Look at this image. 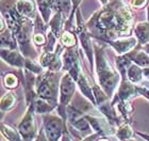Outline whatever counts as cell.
Returning a JSON list of instances; mask_svg holds the SVG:
<instances>
[{"label":"cell","instance_id":"obj_1","mask_svg":"<svg viewBox=\"0 0 149 141\" xmlns=\"http://www.w3.org/2000/svg\"><path fill=\"white\" fill-rule=\"evenodd\" d=\"M133 19V14L124 0H110L86 22V28L95 36L109 42L130 36Z\"/></svg>","mask_w":149,"mask_h":141},{"label":"cell","instance_id":"obj_2","mask_svg":"<svg viewBox=\"0 0 149 141\" xmlns=\"http://www.w3.org/2000/svg\"><path fill=\"white\" fill-rule=\"evenodd\" d=\"M95 51V63L98 81L101 88L109 96H111L119 82V73L116 72L107 59L102 48H99L97 44L94 45Z\"/></svg>","mask_w":149,"mask_h":141},{"label":"cell","instance_id":"obj_3","mask_svg":"<svg viewBox=\"0 0 149 141\" xmlns=\"http://www.w3.org/2000/svg\"><path fill=\"white\" fill-rule=\"evenodd\" d=\"M35 90L37 96L58 107V92H60V85L54 73L48 71L40 74L35 81Z\"/></svg>","mask_w":149,"mask_h":141},{"label":"cell","instance_id":"obj_4","mask_svg":"<svg viewBox=\"0 0 149 141\" xmlns=\"http://www.w3.org/2000/svg\"><path fill=\"white\" fill-rule=\"evenodd\" d=\"M66 128V121L61 116H44V132L49 141H58L62 138Z\"/></svg>","mask_w":149,"mask_h":141},{"label":"cell","instance_id":"obj_5","mask_svg":"<svg viewBox=\"0 0 149 141\" xmlns=\"http://www.w3.org/2000/svg\"><path fill=\"white\" fill-rule=\"evenodd\" d=\"M34 106L33 103L28 106L27 112L22 120L18 123L17 129L24 141H32L36 137V125L34 121Z\"/></svg>","mask_w":149,"mask_h":141},{"label":"cell","instance_id":"obj_6","mask_svg":"<svg viewBox=\"0 0 149 141\" xmlns=\"http://www.w3.org/2000/svg\"><path fill=\"white\" fill-rule=\"evenodd\" d=\"M62 62L63 69L67 71L69 75L77 81L81 74L80 61L78 58L77 46L66 48L62 53Z\"/></svg>","mask_w":149,"mask_h":141},{"label":"cell","instance_id":"obj_7","mask_svg":"<svg viewBox=\"0 0 149 141\" xmlns=\"http://www.w3.org/2000/svg\"><path fill=\"white\" fill-rule=\"evenodd\" d=\"M76 83L77 81L68 73H66L62 76L61 81H60V104L58 108H62V109L67 108L69 102L76 91Z\"/></svg>","mask_w":149,"mask_h":141},{"label":"cell","instance_id":"obj_8","mask_svg":"<svg viewBox=\"0 0 149 141\" xmlns=\"http://www.w3.org/2000/svg\"><path fill=\"white\" fill-rule=\"evenodd\" d=\"M62 51L63 47L61 45H56L54 53H47L44 51L40 57V64L43 69H48V71L56 72L63 67L62 62Z\"/></svg>","mask_w":149,"mask_h":141},{"label":"cell","instance_id":"obj_9","mask_svg":"<svg viewBox=\"0 0 149 141\" xmlns=\"http://www.w3.org/2000/svg\"><path fill=\"white\" fill-rule=\"evenodd\" d=\"M108 43H110L113 48L115 49V51L120 56V55H126V53L132 51V49H134L136 47V44H139L137 39L135 36H125V38L116 39L113 41H109Z\"/></svg>","mask_w":149,"mask_h":141},{"label":"cell","instance_id":"obj_10","mask_svg":"<svg viewBox=\"0 0 149 141\" xmlns=\"http://www.w3.org/2000/svg\"><path fill=\"white\" fill-rule=\"evenodd\" d=\"M1 58L4 62L13 67H17L22 69L25 67L26 59L22 53L15 49H8V48H1Z\"/></svg>","mask_w":149,"mask_h":141},{"label":"cell","instance_id":"obj_11","mask_svg":"<svg viewBox=\"0 0 149 141\" xmlns=\"http://www.w3.org/2000/svg\"><path fill=\"white\" fill-rule=\"evenodd\" d=\"M137 95H140L139 90H137V86H135V83L131 82L128 79H124L121 81L114 98L120 100H130L132 97L137 96Z\"/></svg>","mask_w":149,"mask_h":141},{"label":"cell","instance_id":"obj_12","mask_svg":"<svg viewBox=\"0 0 149 141\" xmlns=\"http://www.w3.org/2000/svg\"><path fill=\"white\" fill-rule=\"evenodd\" d=\"M15 6L20 15L25 16L31 20L36 18V6L33 0H17Z\"/></svg>","mask_w":149,"mask_h":141},{"label":"cell","instance_id":"obj_13","mask_svg":"<svg viewBox=\"0 0 149 141\" xmlns=\"http://www.w3.org/2000/svg\"><path fill=\"white\" fill-rule=\"evenodd\" d=\"M87 121L90 122L92 128L96 133L100 134V135H104V134H112V124L104 119H100L97 116H85Z\"/></svg>","mask_w":149,"mask_h":141},{"label":"cell","instance_id":"obj_14","mask_svg":"<svg viewBox=\"0 0 149 141\" xmlns=\"http://www.w3.org/2000/svg\"><path fill=\"white\" fill-rule=\"evenodd\" d=\"M77 83H78V87L80 88L81 93L83 94L84 96L90 100L91 103H92V105L96 106L97 103H96V100H95V96H94L93 87H91V83H90V81H88V79H87L82 73L80 74L79 78H78Z\"/></svg>","mask_w":149,"mask_h":141},{"label":"cell","instance_id":"obj_15","mask_svg":"<svg viewBox=\"0 0 149 141\" xmlns=\"http://www.w3.org/2000/svg\"><path fill=\"white\" fill-rule=\"evenodd\" d=\"M134 35L140 45H145L149 42V22H137L133 29Z\"/></svg>","mask_w":149,"mask_h":141},{"label":"cell","instance_id":"obj_16","mask_svg":"<svg viewBox=\"0 0 149 141\" xmlns=\"http://www.w3.org/2000/svg\"><path fill=\"white\" fill-rule=\"evenodd\" d=\"M36 4L44 22L48 24L51 19V13L54 11V0H36Z\"/></svg>","mask_w":149,"mask_h":141},{"label":"cell","instance_id":"obj_17","mask_svg":"<svg viewBox=\"0 0 149 141\" xmlns=\"http://www.w3.org/2000/svg\"><path fill=\"white\" fill-rule=\"evenodd\" d=\"M64 22H66V20L64 18V16L60 12L54 13V15L51 17V19L48 22V26L50 27V31H52V33L58 39L62 34V27Z\"/></svg>","mask_w":149,"mask_h":141},{"label":"cell","instance_id":"obj_18","mask_svg":"<svg viewBox=\"0 0 149 141\" xmlns=\"http://www.w3.org/2000/svg\"><path fill=\"white\" fill-rule=\"evenodd\" d=\"M0 39H1V47L2 48H8V49H16L17 48V44H18L17 40L10 28H6V30L1 31Z\"/></svg>","mask_w":149,"mask_h":141},{"label":"cell","instance_id":"obj_19","mask_svg":"<svg viewBox=\"0 0 149 141\" xmlns=\"http://www.w3.org/2000/svg\"><path fill=\"white\" fill-rule=\"evenodd\" d=\"M116 67H117V72L119 73L124 79H127V71L130 67V65L132 64V60H131L129 53L126 55H120L119 57H117L116 59Z\"/></svg>","mask_w":149,"mask_h":141},{"label":"cell","instance_id":"obj_20","mask_svg":"<svg viewBox=\"0 0 149 141\" xmlns=\"http://www.w3.org/2000/svg\"><path fill=\"white\" fill-rule=\"evenodd\" d=\"M54 11L60 12L67 20L72 12V0H54Z\"/></svg>","mask_w":149,"mask_h":141},{"label":"cell","instance_id":"obj_21","mask_svg":"<svg viewBox=\"0 0 149 141\" xmlns=\"http://www.w3.org/2000/svg\"><path fill=\"white\" fill-rule=\"evenodd\" d=\"M129 56L134 64L141 66V67H149V55L145 51H141V50H133L130 51Z\"/></svg>","mask_w":149,"mask_h":141},{"label":"cell","instance_id":"obj_22","mask_svg":"<svg viewBox=\"0 0 149 141\" xmlns=\"http://www.w3.org/2000/svg\"><path fill=\"white\" fill-rule=\"evenodd\" d=\"M1 133L8 141H24L18 129H15L9 124H6V123L1 124Z\"/></svg>","mask_w":149,"mask_h":141},{"label":"cell","instance_id":"obj_23","mask_svg":"<svg viewBox=\"0 0 149 141\" xmlns=\"http://www.w3.org/2000/svg\"><path fill=\"white\" fill-rule=\"evenodd\" d=\"M143 77H144L143 69H142L141 66L132 63L130 65V67H129L127 71L128 80H130V81L133 82V83H139V82L142 81Z\"/></svg>","mask_w":149,"mask_h":141},{"label":"cell","instance_id":"obj_24","mask_svg":"<svg viewBox=\"0 0 149 141\" xmlns=\"http://www.w3.org/2000/svg\"><path fill=\"white\" fill-rule=\"evenodd\" d=\"M33 106H34L35 113H49L56 108V106H53L52 104H50L49 102L40 97H37L33 102Z\"/></svg>","mask_w":149,"mask_h":141},{"label":"cell","instance_id":"obj_25","mask_svg":"<svg viewBox=\"0 0 149 141\" xmlns=\"http://www.w3.org/2000/svg\"><path fill=\"white\" fill-rule=\"evenodd\" d=\"M16 104V97L14 93L12 92H8L1 97V111L6 112L15 106Z\"/></svg>","mask_w":149,"mask_h":141},{"label":"cell","instance_id":"obj_26","mask_svg":"<svg viewBox=\"0 0 149 141\" xmlns=\"http://www.w3.org/2000/svg\"><path fill=\"white\" fill-rule=\"evenodd\" d=\"M60 42L66 48L77 46V39L70 30H65L64 32H62V34L60 36Z\"/></svg>","mask_w":149,"mask_h":141},{"label":"cell","instance_id":"obj_27","mask_svg":"<svg viewBox=\"0 0 149 141\" xmlns=\"http://www.w3.org/2000/svg\"><path fill=\"white\" fill-rule=\"evenodd\" d=\"M134 132L133 129L131 128L130 125L127 124V123H124V124H121L118 129L116 130V137L120 141L123 140H127V139H131L132 138V136H133Z\"/></svg>","mask_w":149,"mask_h":141},{"label":"cell","instance_id":"obj_28","mask_svg":"<svg viewBox=\"0 0 149 141\" xmlns=\"http://www.w3.org/2000/svg\"><path fill=\"white\" fill-rule=\"evenodd\" d=\"M2 80H3L4 86H6V88H8V89H15L18 87L19 78L12 72L6 73V75L3 76Z\"/></svg>","mask_w":149,"mask_h":141},{"label":"cell","instance_id":"obj_29","mask_svg":"<svg viewBox=\"0 0 149 141\" xmlns=\"http://www.w3.org/2000/svg\"><path fill=\"white\" fill-rule=\"evenodd\" d=\"M25 69H29L30 72L34 73L36 75H40L42 72H43V66L40 65V62L36 63L34 60H32L31 58H27V59H26Z\"/></svg>","mask_w":149,"mask_h":141},{"label":"cell","instance_id":"obj_30","mask_svg":"<svg viewBox=\"0 0 149 141\" xmlns=\"http://www.w3.org/2000/svg\"><path fill=\"white\" fill-rule=\"evenodd\" d=\"M32 41L36 46H46L47 41L48 39L45 36V32H37L34 31L33 33V38H32Z\"/></svg>","mask_w":149,"mask_h":141},{"label":"cell","instance_id":"obj_31","mask_svg":"<svg viewBox=\"0 0 149 141\" xmlns=\"http://www.w3.org/2000/svg\"><path fill=\"white\" fill-rule=\"evenodd\" d=\"M81 1H82V0H72V15H70V17H69V18L67 19V20H66V22H65V29H66V30H69V27H70L72 20H74V12H77L78 6H79V4H80Z\"/></svg>","mask_w":149,"mask_h":141},{"label":"cell","instance_id":"obj_32","mask_svg":"<svg viewBox=\"0 0 149 141\" xmlns=\"http://www.w3.org/2000/svg\"><path fill=\"white\" fill-rule=\"evenodd\" d=\"M149 0H132L131 1V6L134 9H142L144 6L148 4Z\"/></svg>","mask_w":149,"mask_h":141},{"label":"cell","instance_id":"obj_33","mask_svg":"<svg viewBox=\"0 0 149 141\" xmlns=\"http://www.w3.org/2000/svg\"><path fill=\"white\" fill-rule=\"evenodd\" d=\"M61 141H76V140H74V135L69 132V129H67V127H66L65 130H64V133H63L62 140H61Z\"/></svg>","mask_w":149,"mask_h":141},{"label":"cell","instance_id":"obj_34","mask_svg":"<svg viewBox=\"0 0 149 141\" xmlns=\"http://www.w3.org/2000/svg\"><path fill=\"white\" fill-rule=\"evenodd\" d=\"M34 141H49L48 138L46 137V134L44 132V129H40V132H38V134H37L36 138L34 139Z\"/></svg>","mask_w":149,"mask_h":141},{"label":"cell","instance_id":"obj_35","mask_svg":"<svg viewBox=\"0 0 149 141\" xmlns=\"http://www.w3.org/2000/svg\"><path fill=\"white\" fill-rule=\"evenodd\" d=\"M100 136H101V135H100V134H98V133H95V134H93V135L91 134V135H88L87 137H85V138H84L82 141H96L97 139L99 138Z\"/></svg>","mask_w":149,"mask_h":141},{"label":"cell","instance_id":"obj_36","mask_svg":"<svg viewBox=\"0 0 149 141\" xmlns=\"http://www.w3.org/2000/svg\"><path fill=\"white\" fill-rule=\"evenodd\" d=\"M143 74H144V77H145V78L149 81V67H144Z\"/></svg>","mask_w":149,"mask_h":141},{"label":"cell","instance_id":"obj_37","mask_svg":"<svg viewBox=\"0 0 149 141\" xmlns=\"http://www.w3.org/2000/svg\"><path fill=\"white\" fill-rule=\"evenodd\" d=\"M142 49H143L146 53H148V55H149V42L147 43V44H145V45H143V46H142Z\"/></svg>","mask_w":149,"mask_h":141},{"label":"cell","instance_id":"obj_38","mask_svg":"<svg viewBox=\"0 0 149 141\" xmlns=\"http://www.w3.org/2000/svg\"><path fill=\"white\" fill-rule=\"evenodd\" d=\"M137 135H140L141 137H143L145 140L149 141V135H146V134H143V133H137Z\"/></svg>","mask_w":149,"mask_h":141},{"label":"cell","instance_id":"obj_39","mask_svg":"<svg viewBox=\"0 0 149 141\" xmlns=\"http://www.w3.org/2000/svg\"><path fill=\"white\" fill-rule=\"evenodd\" d=\"M96 141H110L108 138H106V137H100V138H98Z\"/></svg>","mask_w":149,"mask_h":141},{"label":"cell","instance_id":"obj_40","mask_svg":"<svg viewBox=\"0 0 149 141\" xmlns=\"http://www.w3.org/2000/svg\"><path fill=\"white\" fill-rule=\"evenodd\" d=\"M99 1H100L101 3H102L103 6H104V4H107V3L109 2V0H99Z\"/></svg>","mask_w":149,"mask_h":141},{"label":"cell","instance_id":"obj_41","mask_svg":"<svg viewBox=\"0 0 149 141\" xmlns=\"http://www.w3.org/2000/svg\"><path fill=\"white\" fill-rule=\"evenodd\" d=\"M147 20L149 22V2H148V8H147Z\"/></svg>","mask_w":149,"mask_h":141},{"label":"cell","instance_id":"obj_42","mask_svg":"<svg viewBox=\"0 0 149 141\" xmlns=\"http://www.w3.org/2000/svg\"><path fill=\"white\" fill-rule=\"evenodd\" d=\"M123 141H135V140H133V139H127V140H123Z\"/></svg>","mask_w":149,"mask_h":141}]
</instances>
